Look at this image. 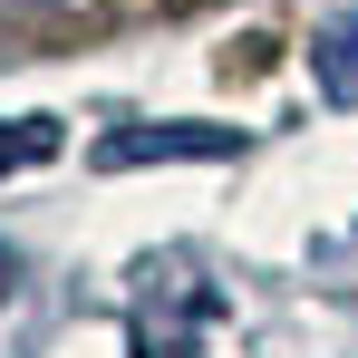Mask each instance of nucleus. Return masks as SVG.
I'll list each match as a JSON object with an SVG mask.
<instances>
[{"label":"nucleus","mask_w":358,"mask_h":358,"mask_svg":"<svg viewBox=\"0 0 358 358\" xmlns=\"http://www.w3.org/2000/svg\"><path fill=\"white\" fill-rule=\"evenodd\" d=\"M310 68H320V87H329L339 107H358V10L320 39V49H310Z\"/></svg>","instance_id":"nucleus-2"},{"label":"nucleus","mask_w":358,"mask_h":358,"mask_svg":"<svg viewBox=\"0 0 358 358\" xmlns=\"http://www.w3.org/2000/svg\"><path fill=\"white\" fill-rule=\"evenodd\" d=\"M49 155H59V126H49V117H10V126H0V175L49 165Z\"/></svg>","instance_id":"nucleus-3"},{"label":"nucleus","mask_w":358,"mask_h":358,"mask_svg":"<svg viewBox=\"0 0 358 358\" xmlns=\"http://www.w3.org/2000/svg\"><path fill=\"white\" fill-rule=\"evenodd\" d=\"M223 145H233V136H223V126H145V136H107V145H97V165H184V155H223Z\"/></svg>","instance_id":"nucleus-1"}]
</instances>
